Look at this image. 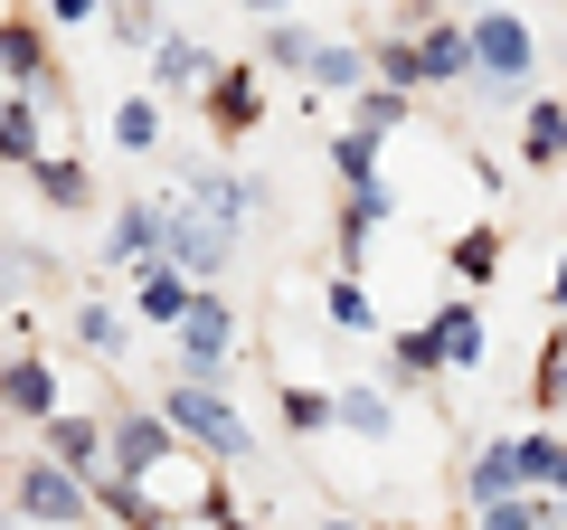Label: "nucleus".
<instances>
[{"label": "nucleus", "mask_w": 567, "mask_h": 530, "mask_svg": "<svg viewBox=\"0 0 567 530\" xmlns=\"http://www.w3.org/2000/svg\"><path fill=\"white\" fill-rule=\"evenodd\" d=\"M0 85H29L39 104H58V58H48V29L39 20H0Z\"/></svg>", "instance_id": "4"}, {"label": "nucleus", "mask_w": 567, "mask_h": 530, "mask_svg": "<svg viewBox=\"0 0 567 530\" xmlns=\"http://www.w3.org/2000/svg\"><path fill=\"white\" fill-rule=\"evenodd\" d=\"M29 181H39V200H48V208H66V218L95 200V171L66 162V152H39V162H29Z\"/></svg>", "instance_id": "17"}, {"label": "nucleus", "mask_w": 567, "mask_h": 530, "mask_svg": "<svg viewBox=\"0 0 567 530\" xmlns=\"http://www.w3.org/2000/svg\"><path fill=\"white\" fill-rule=\"evenodd\" d=\"M548 304H558V313H567V256H558V275H548Z\"/></svg>", "instance_id": "36"}, {"label": "nucleus", "mask_w": 567, "mask_h": 530, "mask_svg": "<svg viewBox=\"0 0 567 530\" xmlns=\"http://www.w3.org/2000/svg\"><path fill=\"white\" fill-rule=\"evenodd\" d=\"M39 446L48 455H66V465L76 473H104V455H114V427H95V417H39Z\"/></svg>", "instance_id": "10"}, {"label": "nucleus", "mask_w": 567, "mask_h": 530, "mask_svg": "<svg viewBox=\"0 0 567 530\" xmlns=\"http://www.w3.org/2000/svg\"><path fill=\"white\" fill-rule=\"evenodd\" d=\"M379 143H388V133H369V123H350L341 143H331V171H341V181H379Z\"/></svg>", "instance_id": "27"}, {"label": "nucleus", "mask_w": 567, "mask_h": 530, "mask_svg": "<svg viewBox=\"0 0 567 530\" xmlns=\"http://www.w3.org/2000/svg\"><path fill=\"white\" fill-rule=\"evenodd\" d=\"M227 350H237V313H227L218 294H199V304L181 313V369H208V379H218Z\"/></svg>", "instance_id": "7"}, {"label": "nucleus", "mask_w": 567, "mask_h": 530, "mask_svg": "<svg viewBox=\"0 0 567 530\" xmlns=\"http://www.w3.org/2000/svg\"><path fill=\"white\" fill-rule=\"evenodd\" d=\"M322 313H331L341 332H379V304H369V285H360V275H341V285L322 294Z\"/></svg>", "instance_id": "29"}, {"label": "nucleus", "mask_w": 567, "mask_h": 530, "mask_svg": "<svg viewBox=\"0 0 567 530\" xmlns=\"http://www.w3.org/2000/svg\"><path fill=\"white\" fill-rule=\"evenodd\" d=\"M312 48H322L312 29H293V20H265V48H256V58L275 67V77H303V67H312Z\"/></svg>", "instance_id": "23"}, {"label": "nucleus", "mask_w": 567, "mask_h": 530, "mask_svg": "<svg viewBox=\"0 0 567 530\" xmlns=\"http://www.w3.org/2000/svg\"><path fill=\"white\" fill-rule=\"evenodd\" d=\"M341 427L350 436H388V398L379 388H341Z\"/></svg>", "instance_id": "32"}, {"label": "nucleus", "mask_w": 567, "mask_h": 530, "mask_svg": "<svg viewBox=\"0 0 567 530\" xmlns=\"http://www.w3.org/2000/svg\"><path fill=\"white\" fill-rule=\"evenodd\" d=\"M199 104H208V133H218V143H237V133H256V123H265V85H256V67H218Z\"/></svg>", "instance_id": "5"}, {"label": "nucleus", "mask_w": 567, "mask_h": 530, "mask_svg": "<svg viewBox=\"0 0 567 530\" xmlns=\"http://www.w3.org/2000/svg\"><path fill=\"white\" fill-rule=\"evenodd\" d=\"M379 227H388V190L379 181H350V200H341V265H360Z\"/></svg>", "instance_id": "14"}, {"label": "nucleus", "mask_w": 567, "mask_h": 530, "mask_svg": "<svg viewBox=\"0 0 567 530\" xmlns=\"http://www.w3.org/2000/svg\"><path fill=\"white\" fill-rule=\"evenodd\" d=\"M0 408L10 417H58V369L48 360H10L0 369Z\"/></svg>", "instance_id": "13"}, {"label": "nucleus", "mask_w": 567, "mask_h": 530, "mask_svg": "<svg viewBox=\"0 0 567 530\" xmlns=\"http://www.w3.org/2000/svg\"><path fill=\"white\" fill-rule=\"evenodd\" d=\"M284 427H293V436L341 427V398H331V388H284Z\"/></svg>", "instance_id": "28"}, {"label": "nucleus", "mask_w": 567, "mask_h": 530, "mask_svg": "<svg viewBox=\"0 0 567 530\" xmlns=\"http://www.w3.org/2000/svg\"><path fill=\"white\" fill-rule=\"evenodd\" d=\"M162 408L181 417V436H189L199 455H218V465H237V455H256V436H246V417H237V408L218 398V379H208V369H181Z\"/></svg>", "instance_id": "1"}, {"label": "nucleus", "mask_w": 567, "mask_h": 530, "mask_svg": "<svg viewBox=\"0 0 567 530\" xmlns=\"http://www.w3.org/2000/svg\"><path fill=\"white\" fill-rule=\"evenodd\" d=\"M162 237H171V208L133 200V208H123V218H114V237H104V246H114L123 265H152V256H162Z\"/></svg>", "instance_id": "15"}, {"label": "nucleus", "mask_w": 567, "mask_h": 530, "mask_svg": "<svg viewBox=\"0 0 567 530\" xmlns=\"http://www.w3.org/2000/svg\"><path fill=\"white\" fill-rule=\"evenodd\" d=\"M39 10H48V20H58V29H85V20H95V10H104V0H39Z\"/></svg>", "instance_id": "35"}, {"label": "nucleus", "mask_w": 567, "mask_h": 530, "mask_svg": "<svg viewBox=\"0 0 567 530\" xmlns=\"http://www.w3.org/2000/svg\"><path fill=\"white\" fill-rule=\"evenodd\" d=\"M464 483H473V502H502V492H520V483H529V465H520V436L483 446V455H473V473H464Z\"/></svg>", "instance_id": "18"}, {"label": "nucleus", "mask_w": 567, "mask_h": 530, "mask_svg": "<svg viewBox=\"0 0 567 530\" xmlns=\"http://www.w3.org/2000/svg\"><path fill=\"white\" fill-rule=\"evenodd\" d=\"M39 114H48V104L39 95H29V85H10V95H0V162H10V171H29V162H39Z\"/></svg>", "instance_id": "12"}, {"label": "nucleus", "mask_w": 567, "mask_h": 530, "mask_svg": "<svg viewBox=\"0 0 567 530\" xmlns=\"http://www.w3.org/2000/svg\"><path fill=\"white\" fill-rule=\"evenodd\" d=\"M114 143H123V152H162V104H152V95L114 104Z\"/></svg>", "instance_id": "26"}, {"label": "nucleus", "mask_w": 567, "mask_h": 530, "mask_svg": "<svg viewBox=\"0 0 567 530\" xmlns=\"http://www.w3.org/2000/svg\"><path fill=\"white\" fill-rule=\"evenodd\" d=\"M303 77H312V85H331V95H360V85L379 77V67H369V48H341V39H322Z\"/></svg>", "instance_id": "19"}, {"label": "nucleus", "mask_w": 567, "mask_h": 530, "mask_svg": "<svg viewBox=\"0 0 567 530\" xmlns=\"http://www.w3.org/2000/svg\"><path fill=\"white\" fill-rule=\"evenodd\" d=\"M171 455H181V417L171 408H133V417H114L104 473H152V465H171Z\"/></svg>", "instance_id": "3"}, {"label": "nucleus", "mask_w": 567, "mask_h": 530, "mask_svg": "<svg viewBox=\"0 0 567 530\" xmlns=\"http://www.w3.org/2000/svg\"><path fill=\"white\" fill-rule=\"evenodd\" d=\"M369 67H379V85H406V95H416L425 85V39L416 29H388V39L369 48Z\"/></svg>", "instance_id": "20"}, {"label": "nucleus", "mask_w": 567, "mask_h": 530, "mask_svg": "<svg viewBox=\"0 0 567 530\" xmlns=\"http://www.w3.org/2000/svg\"><path fill=\"white\" fill-rule=\"evenodd\" d=\"M454 275H464V285H492V275H502V227H464V237H454Z\"/></svg>", "instance_id": "25"}, {"label": "nucleus", "mask_w": 567, "mask_h": 530, "mask_svg": "<svg viewBox=\"0 0 567 530\" xmlns=\"http://www.w3.org/2000/svg\"><path fill=\"white\" fill-rule=\"evenodd\" d=\"M435 342H445L454 369H473V360H483V313H473V304H445V313H435Z\"/></svg>", "instance_id": "24"}, {"label": "nucleus", "mask_w": 567, "mask_h": 530, "mask_svg": "<svg viewBox=\"0 0 567 530\" xmlns=\"http://www.w3.org/2000/svg\"><path fill=\"white\" fill-rule=\"evenodd\" d=\"M529 408H548V417L567 408V332H548L539 360H529Z\"/></svg>", "instance_id": "21"}, {"label": "nucleus", "mask_w": 567, "mask_h": 530, "mask_svg": "<svg viewBox=\"0 0 567 530\" xmlns=\"http://www.w3.org/2000/svg\"><path fill=\"white\" fill-rule=\"evenodd\" d=\"M416 39H425V85H464V77H483V48H473L464 20H445V10H435Z\"/></svg>", "instance_id": "8"}, {"label": "nucleus", "mask_w": 567, "mask_h": 530, "mask_svg": "<svg viewBox=\"0 0 567 530\" xmlns=\"http://www.w3.org/2000/svg\"><path fill=\"white\" fill-rule=\"evenodd\" d=\"M76 342H85V350H114V342H123L114 304H76Z\"/></svg>", "instance_id": "34"}, {"label": "nucleus", "mask_w": 567, "mask_h": 530, "mask_svg": "<svg viewBox=\"0 0 567 530\" xmlns=\"http://www.w3.org/2000/svg\"><path fill=\"white\" fill-rule=\"evenodd\" d=\"M520 465H529V483L567 492V436H520Z\"/></svg>", "instance_id": "30"}, {"label": "nucleus", "mask_w": 567, "mask_h": 530, "mask_svg": "<svg viewBox=\"0 0 567 530\" xmlns=\"http://www.w3.org/2000/svg\"><path fill=\"white\" fill-rule=\"evenodd\" d=\"M114 39H123V48H162L171 29H162V10H152V0H114Z\"/></svg>", "instance_id": "31"}, {"label": "nucleus", "mask_w": 567, "mask_h": 530, "mask_svg": "<svg viewBox=\"0 0 567 530\" xmlns=\"http://www.w3.org/2000/svg\"><path fill=\"white\" fill-rule=\"evenodd\" d=\"M360 123L369 133H398L406 123V85H360Z\"/></svg>", "instance_id": "33"}, {"label": "nucleus", "mask_w": 567, "mask_h": 530, "mask_svg": "<svg viewBox=\"0 0 567 530\" xmlns=\"http://www.w3.org/2000/svg\"><path fill=\"white\" fill-rule=\"evenodd\" d=\"M520 162H529V171H558V162H567V104H558V95H529V114H520Z\"/></svg>", "instance_id": "11"}, {"label": "nucleus", "mask_w": 567, "mask_h": 530, "mask_svg": "<svg viewBox=\"0 0 567 530\" xmlns=\"http://www.w3.org/2000/svg\"><path fill=\"white\" fill-rule=\"evenodd\" d=\"M208 77H218V58L189 39H162L152 48V85H171V95H208Z\"/></svg>", "instance_id": "16"}, {"label": "nucleus", "mask_w": 567, "mask_h": 530, "mask_svg": "<svg viewBox=\"0 0 567 530\" xmlns=\"http://www.w3.org/2000/svg\"><path fill=\"white\" fill-rule=\"evenodd\" d=\"M388 360H398V379H445V342H435V323L425 332H398V342H388Z\"/></svg>", "instance_id": "22"}, {"label": "nucleus", "mask_w": 567, "mask_h": 530, "mask_svg": "<svg viewBox=\"0 0 567 530\" xmlns=\"http://www.w3.org/2000/svg\"><path fill=\"white\" fill-rule=\"evenodd\" d=\"M237 10H265V20H275V10H284V0H237Z\"/></svg>", "instance_id": "37"}, {"label": "nucleus", "mask_w": 567, "mask_h": 530, "mask_svg": "<svg viewBox=\"0 0 567 530\" xmlns=\"http://www.w3.org/2000/svg\"><path fill=\"white\" fill-rule=\"evenodd\" d=\"M473 48H483V77H529V58H539L529 20H520V10H502V0L473 20Z\"/></svg>", "instance_id": "6"}, {"label": "nucleus", "mask_w": 567, "mask_h": 530, "mask_svg": "<svg viewBox=\"0 0 567 530\" xmlns=\"http://www.w3.org/2000/svg\"><path fill=\"white\" fill-rule=\"evenodd\" d=\"M199 304V285H189V265H171V256H152L142 265V285H133V313L142 323H162V332H181V313Z\"/></svg>", "instance_id": "9"}, {"label": "nucleus", "mask_w": 567, "mask_h": 530, "mask_svg": "<svg viewBox=\"0 0 567 530\" xmlns=\"http://www.w3.org/2000/svg\"><path fill=\"white\" fill-rule=\"evenodd\" d=\"M10 511H29V521H85L95 511V473H76L66 455H29L20 483H10Z\"/></svg>", "instance_id": "2"}]
</instances>
